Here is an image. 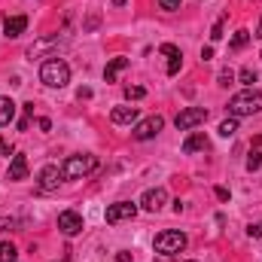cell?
I'll list each match as a JSON object with an SVG mask.
<instances>
[{
    "label": "cell",
    "instance_id": "26",
    "mask_svg": "<svg viewBox=\"0 0 262 262\" xmlns=\"http://www.w3.org/2000/svg\"><path fill=\"white\" fill-rule=\"evenodd\" d=\"M232 79H235V73H232V70H220V76H216V82H220V85H229Z\"/></svg>",
    "mask_w": 262,
    "mask_h": 262
},
{
    "label": "cell",
    "instance_id": "14",
    "mask_svg": "<svg viewBox=\"0 0 262 262\" xmlns=\"http://www.w3.org/2000/svg\"><path fill=\"white\" fill-rule=\"evenodd\" d=\"M201 149H207V137H204V131H192V134L183 140V152L192 156V152H201Z\"/></svg>",
    "mask_w": 262,
    "mask_h": 262
},
{
    "label": "cell",
    "instance_id": "39",
    "mask_svg": "<svg viewBox=\"0 0 262 262\" xmlns=\"http://www.w3.org/2000/svg\"><path fill=\"white\" fill-rule=\"evenodd\" d=\"M152 262H165V259H152Z\"/></svg>",
    "mask_w": 262,
    "mask_h": 262
},
{
    "label": "cell",
    "instance_id": "7",
    "mask_svg": "<svg viewBox=\"0 0 262 262\" xmlns=\"http://www.w3.org/2000/svg\"><path fill=\"white\" fill-rule=\"evenodd\" d=\"M134 213H137V204L134 201H116V204H110L107 207V223L113 226V223H122V220H134Z\"/></svg>",
    "mask_w": 262,
    "mask_h": 262
},
{
    "label": "cell",
    "instance_id": "29",
    "mask_svg": "<svg viewBox=\"0 0 262 262\" xmlns=\"http://www.w3.org/2000/svg\"><path fill=\"white\" fill-rule=\"evenodd\" d=\"M0 152H3V156H9V152H15V146H12L6 137H0Z\"/></svg>",
    "mask_w": 262,
    "mask_h": 262
},
{
    "label": "cell",
    "instance_id": "3",
    "mask_svg": "<svg viewBox=\"0 0 262 262\" xmlns=\"http://www.w3.org/2000/svg\"><path fill=\"white\" fill-rule=\"evenodd\" d=\"M98 168V159L92 152H76V156H67L64 165H61V177L64 180H79L85 174H92Z\"/></svg>",
    "mask_w": 262,
    "mask_h": 262
},
{
    "label": "cell",
    "instance_id": "19",
    "mask_svg": "<svg viewBox=\"0 0 262 262\" xmlns=\"http://www.w3.org/2000/svg\"><path fill=\"white\" fill-rule=\"evenodd\" d=\"M18 259V250H15V244H9V241H0V262H15Z\"/></svg>",
    "mask_w": 262,
    "mask_h": 262
},
{
    "label": "cell",
    "instance_id": "25",
    "mask_svg": "<svg viewBox=\"0 0 262 262\" xmlns=\"http://www.w3.org/2000/svg\"><path fill=\"white\" fill-rule=\"evenodd\" d=\"M168 58H171V61H168V73L174 76V73L183 67V52H174V55H168Z\"/></svg>",
    "mask_w": 262,
    "mask_h": 262
},
{
    "label": "cell",
    "instance_id": "36",
    "mask_svg": "<svg viewBox=\"0 0 262 262\" xmlns=\"http://www.w3.org/2000/svg\"><path fill=\"white\" fill-rule=\"evenodd\" d=\"M76 95H79V101H82V98H92V89H85V85H82V89H79Z\"/></svg>",
    "mask_w": 262,
    "mask_h": 262
},
{
    "label": "cell",
    "instance_id": "20",
    "mask_svg": "<svg viewBox=\"0 0 262 262\" xmlns=\"http://www.w3.org/2000/svg\"><path fill=\"white\" fill-rule=\"evenodd\" d=\"M226 18H229V12H223L216 21H213V28H210V40L216 43V40H223V28H226Z\"/></svg>",
    "mask_w": 262,
    "mask_h": 262
},
{
    "label": "cell",
    "instance_id": "13",
    "mask_svg": "<svg viewBox=\"0 0 262 262\" xmlns=\"http://www.w3.org/2000/svg\"><path fill=\"white\" fill-rule=\"evenodd\" d=\"M9 180H25L28 177V159L21 156V152H15L12 156V162H9V174H6Z\"/></svg>",
    "mask_w": 262,
    "mask_h": 262
},
{
    "label": "cell",
    "instance_id": "38",
    "mask_svg": "<svg viewBox=\"0 0 262 262\" xmlns=\"http://www.w3.org/2000/svg\"><path fill=\"white\" fill-rule=\"evenodd\" d=\"M256 37L262 40V18H259V28H256Z\"/></svg>",
    "mask_w": 262,
    "mask_h": 262
},
{
    "label": "cell",
    "instance_id": "9",
    "mask_svg": "<svg viewBox=\"0 0 262 262\" xmlns=\"http://www.w3.org/2000/svg\"><path fill=\"white\" fill-rule=\"evenodd\" d=\"M165 204H168V192H165L162 186L146 189V192H143V198H140V207H143V210H149V213H159Z\"/></svg>",
    "mask_w": 262,
    "mask_h": 262
},
{
    "label": "cell",
    "instance_id": "34",
    "mask_svg": "<svg viewBox=\"0 0 262 262\" xmlns=\"http://www.w3.org/2000/svg\"><path fill=\"white\" fill-rule=\"evenodd\" d=\"M37 125H40V131H49V128H52V122H49L46 116H43V119H37Z\"/></svg>",
    "mask_w": 262,
    "mask_h": 262
},
{
    "label": "cell",
    "instance_id": "17",
    "mask_svg": "<svg viewBox=\"0 0 262 262\" xmlns=\"http://www.w3.org/2000/svg\"><path fill=\"white\" fill-rule=\"evenodd\" d=\"M250 40H253V34H250L247 28H241V31H235V37L229 40V49H232V52H241V49H244Z\"/></svg>",
    "mask_w": 262,
    "mask_h": 262
},
{
    "label": "cell",
    "instance_id": "22",
    "mask_svg": "<svg viewBox=\"0 0 262 262\" xmlns=\"http://www.w3.org/2000/svg\"><path fill=\"white\" fill-rule=\"evenodd\" d=\"M143 95H146L143 85H125V101H140Z\"/></svg>",
    "mask_w": 262,
    "mask_h": 262
},
{
    "label": "cell",
    "instance_id": "16",
    "mask_svg": "<svg viewBox=\"0 0 262 262\" xmlns=\"http://www.w3.org/2000/svg\"><path fill=\"white\" fill-rule=\"evenodd\" d=\"M125 67H128V58H113L110 64L104 67V79H107V82H116V76H119Z\"/></svg>",
    "mask_w": 262,
    "mask_h": 262
},
{
    "label": "cell",
    "instance_id": "23",
    "mask_svg": "<svg viewBox=\"0 0 262 262\" xmlns=\"http://www.w3.org/2000/svg\"><path fill=\"white\" fill-rule=\"evenodd\" d=\"M238 79H241L247 89H253V82H256V70H253V67H244V70L238 73Z\"/></svg>",
    "mask_w": 262,
    "mask_h": 262
},
{
    "label": "cell",
    "instance_id": "28",
    "mask_svg": "<svg viewBox=\"0 0 262 262\" xmlns=\"http://www.w3.org/2000/svg\"><path fill=\"white\" fill-rule=\"evenodd\" d=\"M159 6L168 9V12H174V9H180V0H159Z\"/></svg>",
    "mask_w": 262,
    "mask_h": 262
},
{
    "label": "cell",
    "instance_id": "6",
    "mask_svg": "<svg viewBox=\"0 0 262 262\" xmlns=\"http://www.w3.org/2000/svg\"><path fill=\"white\" fill-rule=\"evenodd\" d=\"M165 128V119L162 116H146V119H140L137 125H134V140H152L159 131Z\"/></svg>",
    "mask_w": 262,
    "mask_h": 262
},
{
    "label": "cell",
    "instance_id": "35",
    "mask_svg": "<svg viewBox=\"0 0 262 262\" xmlns=\"http://www.w3.org/2000/svg\"><path fill=\"white\" fill-rule=\"evenodd\" d=\"M113 262H131V253H128V250H122V253H119Z\"/></svg>",
    "mask_w": 262,
    "mask_h": 262
},
{
    "label": "cell",
    "instance_id": "15",
    "mask_svg": "<svg viewBox=\"0 0 262 262\" xmlns=\"http://www.w3.org/2000/svg\"><path fill=\"white\" fill-rule=\"evenodd\" d=\"M12 119H15V104H12V98H3L0 95V128L9 125Z\"/></svg>",
    "mask_w": 262,
    "mask_h": 262
},
{
    "label": "cell",
    "instance_id": "27",
    "mask_svg": "<svg viewBox=\"0 0 262 262\" xmlns=\"http://www.w3.org/2000/svg\"><path fill=\"white\" fill-rule=\"evenodd\" d=\"M247 235L250 238H262V223H250L247 226Z\"/></svg>",
    "mask_w": 262,
    "mask_h": 262
},
{
    "label": "cell",
    "instance_id": "4",
    "mask_svg": "<svg viewBox=\"0 0 262 262\" xmlns=\"http://www.w3.org/2000/svg\"><path fill=\"white\" fill-rule=\"evenodd\" d=\"M186 244H189V238H186L183 232H162V235H156V241H152V247H156L162 256L183 253V250H186Z\"/></svg>",
    "mask_w": 262,
    "mask_h": 262
},
{
    "label": "cell",
    "instance_id": "24",
    "mask_svg": "<svg viewBox=\"0 0 262 262\" xmlns=\"http://www.w3.org/2000/svg\"><path fill=\"white\" fill-rule=\"evenodd\" d=\"M235 131H238V119H235V116L226 119V122H220V134H223V137H232Z\"/></svg>",
    "mask_w": 262,
    "mask_h": 262
},
{
    "label": "cell",
    "instance_id": "2",
    "mask_svg": "<svg viewBox=\"0 0 262 262\" xmlns=\"http://www.w3.org/2000/svg\"><path fill=\"white\" fill-rule=\"evenodd\" d=\"M40 82L43 85H49V89H64L67 82H70V67H67L64 58H46L43 67H40Z\"/></svg>",
    "mask_w": 262,
    "mask_h": 262
},
{
    "label": "cell",
    "instance_id": "12",
    "mask_svg": "<svg viewBox=\"0 0 262 262\" xmlns=\"http://www.w3.org/2000/svg\"><path fill=\"white\" fill-rule=\"evenodd\" d=\"M137 107H131V104H119V107H113V113H110V119L116 122V125H131V122H137Z\"/></svg>",
    "mask_w": 262,
    "mask_h": 262
},
{
    "label": "cell",
    "instance_id": "31",
    "mask_svg": "<svg viewBox=\"0 0 262 262\" xmlns=\"http://www.w3.org/2000/svg\"><path fill=\"white\" fill-rule=\"evenodd\" d=\"M213 195L220 198V201H229V198H232V195H229V189H226V186H216V189H213Z\"/></svg>",
    "mask_w": 262,
    "mask_h": 262
},
{
    "label": "cell",
    "instance_id": "37",
    "mask_svg": "<svg viewBox=\"0 0 262 262\" xmlns=\"http://www.w3.org/2000/svg\"><path fill=\"white\" fill-rule=\"evenodd\" d=\"M125 3H128V0H113V6H125Z\"/></svg>",
    "mask_w": 262,
    "mask_h": 262
},
{
    "label": "cell",
    "instance_id": "33",
    "mask_svg": "<svg viewBox=\"0 0 262 262\" xmlns=\"http://www.w3.org/2000/svg\"><path fill=\"white\" fill-rule=\"evenodd\" d=\"M210 58H213V49H210V46H204V49H201V61H210Z\"/></svg>",
    "mask_w": 262,
    "mask_h": 262
},
{
    "label": "cell",
    "instance_id": "10",
    "mask_svg": "<svg viewBox=\"0 0 262 262\" xmlns=\"http://www.w3.org/2000/svg\"><path fill=\"white\" fill-rule=\"evenodd\" d=\"M58 229L64 232L67 238L79 235V232H82V216H79L76 210H61V213H58Z\"/></svg>",
    "mask_w": 262,
    "mask_h": 262
},
{
    "label": "cell",
    "instance_id": "21",
    "mask_svg": "<svg viewBox=\"0 0 262 262\" xmlns=\"http://www.w3.org/2000/svg\"><path fill=\"white\" fill-rule=\"evenodd\" d=\"M262 168V146H253L250 159H247V171H259Z\"/></svg>",
    "mask_w": 262,
    "mask_h": 262
},
{
    "label": "cell",
    "instance_id": "18",
    "mask_svg": "<svg viewBox=\"0 0 262 262\" xmlns=\"http://www.w3.org/2000/svg\"><path fill=\"white\" fill-rule=\"evenodd\" d=\"M52 46H58V37H46V40H40V43H34L31 49H28V58H37L43 49H52Z\"/></svg>",
    "mask_w": 262,
    "mask_h": 262
},
{
    "label": "cell",
    "instance_id": "30",
    "mask_svg": "<svg viewBox=\"0 0 262 262\" xmlns=\"http://www.w3.org/2000/svg\"><path fill=\"white\" fill-rule=\"evenodd\" d=\"M6 229H15V220L12 216H0V232H6Z\"/></svg>",
    "mask_w": 262,
    "mask_h": 262
},
{
    "label": "cell",
    "instance_id": "32",
    "mask_svg": "<svg viewBox=\"0 0 262 262\" xmlns=\"http://www.w3.org/2000/svg\"><path fill=\"white\" fill-rule=\"evenodd\" d=\"M159 52H162V55H174V52H180V49H177L174 43H162V49H159Z\"/></svg>",
    "mask_w": 262,
    "mask_h": 262
},
{
    "label": "cell",
    "instance_id": "5",
    "mask_svg": "<svg viewBox=\"0 0 262 262\" xmlns=\"http://www.w3.org/2000/svg\"><path fill=\"white\" fill-rule=\"evenodd\" d=\"M201 122H207V110L204 107H183L180 113H177V119H174V125L180 131H192L195 125Z\"/></svg>",
    "mask_w": 262,
    "mask_h": 262
},
{
    "label": "cell",
    "instance_id": "40",
    "mask_svg": "<svg viewBox=\"0 0 262 262\" xmlns=\"http://www.w3.org/2000/svg\"><path fill=\"white\" fill-rule=\"evenodd\" d=\"M186 262H195V259H186Z\"/></svg>",
    "mask_w": 262,
    "mask_h": 262
},
{
    "label": "cell",
    "instance_id": "8",
    "mask_svg": "<svg viewBox=\"0 0 262 262\" xmlns=\"http://www.w3.org/2000/svg\"><path fill=\"white\" fill-rule=\"evenodd\" d=\"M64 177H61V168L58 165H46L40 174H37V186L43 189V192H52V189H58V183H61Z\"/></svg>",
    "mask_w": 262,
    "mask_h": 262
},
{
    "label": "cell",
    "instance_id": "1",
    "mask_svg": "<svg viewBox=\"0 0 262 262\" xmlns=\"http://www.w3.org/2000/svg\"><path fill=\"white\" fill-rule=\"evenodd\" d=\"M256 113H262V92H256V89H244L229 101V116H235V119L256 116Z\"/></svg>",
    "mask_w": 262,
    "mask_h": 262
},
{
    "label": "cell",
    "instance_id": "11",
    "mask_svg": "<svg viewBox=\"0 0 262 262\" xmlns=\"http://www.w3.org/2000/svg\"><path fill=\"white\" fill-rule=\"evenodd\" d=\"M25 28H28V15H6V18H3V34H6L9 40L21 37Z\"/></svg>",
    "mask_w": 262,
    "mask_h": 262
}]
</instances>
